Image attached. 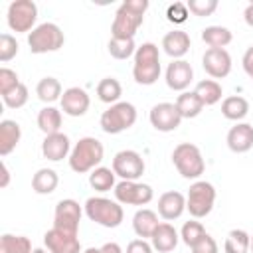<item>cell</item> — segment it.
Returning a JSON list of instances; mask_svg holds the SVG:
<instances>
[{
  "mask_svg": "<svg viewBox=\"0 0 253 253\" xmlns=\"http://www.w3.org/2000/svg\"><path fill=\"white\" fill-rule=\"evenodd\" d=\"M22 138V128L16 121L12 119H4L0 123V154L8 156L20 142Z\"/></svg>",
  "mask_w": 253,
  "mask_h": 253,
  "instance_id": "cell-23",
  "label": "cell"
},
{
  "mask_svg": "<svg viewBox=\"0 0 253 253\" xmlns=\"http://www.w3.org/2000/svg\"><path fill=\"white\" fill-rule=\"evenodd\" d=\"M208 231L204 229V225L200 223V221H196V219H192V221H186L184 225H182V231H180V237H182V241L188 245V247H194L204 235H206Z\"/></svg>",
  "mask_w": 253,
  "mask_h": 253,
  "instance_id": "cell-37",
  "label": "cell"
},
{
  "mask_svg": "<svg viewBox=\"0 0 253 253\" xmlns=\"http://www.w3.org/2000/svg\"><path fill=\"white\" fill-rule=\"evenodd\" d=\"M202 40L204 43H208L210 47H217V49H225V45L231 43L233 36L227 28L223 26H208L202 30Z\"/></svg>",
  "mask_w": 253,
  "mask_h": 253,
  "instance_id": "cell-29",
  "label": "cell"
},
{
  "mask_svg": "<svg viewBox=\"0 0 253 253\" xmlns=\"http://www.w3.org/2000/svg\"><path fill=\"white\" fill-rule=\"evenodd\" d=\"M176 109L182 115V119H194V117H198L202 113L204 103L196 95V91H184L176 99Z\"/></svg>",
  "mask_w": 253,
  "mask_h": 253,
  "instance_id": "cell-26",
  "label": "cell"
},
{
  "mask_svg": "<svg viewBox=\"0 0 253 253\" xmlns=\"http://www.w3.org/2000/svg\"><path fill=\"white\" fill-rule=\"evenodd\" d=\"M134 51H136L134 40H123V38L109 40V53L115 59H128L130 55H134Z\"/></svg>",
  "mask_w": 253,
  "mask_h": 253,
  "instance_id": "cell-36",
  "label": "cell"
},
{
  "mask_svg": "<svg viewBox=\"0 0 253 253\" xmlns=\"http://www.w3.org/2000/svg\"><path fill=\"white\" fill-rule=\"evenodd\" d=\"M121 95H123V87H121L119 79H115V77H105V79L99 81V85H97V97H99L103 103L115 105V103H119Z\"/></svg>",
  "mask_w": 253,
  "mask_h": 253,
  "instance_id": "cell-32",
  "label": "cell"
},
{
  "mask_svg": "<svg viewBox=\"0 0 253 253\" xmlns=\"http://www.w3.org/2000/svg\"><path fill=\"white\" fill-rule=\"evenodd\" d=\"M172 162H174L176 170L182 174V178H186V180H196L206 170L204 156H202L200 148L192 142H180L172 152Z\"/></svg>",
  "mask_w": 253,
  "mask_h": 253,
  "instance_id": "cell-5",
  "label": "cell"
},
{
  "mask_svg": "<svg viewBox=\"0 0 253 253\" xmlns=\"http://www.w3.org/2000/svg\"><path fill=\"white\" fill-rule=\"evenodd\" d=\"M194 91H196V95L202 99L204 107H211V105H215V103L221 99V95H223L221 85H219L215 79H202V81L196 85Z\"/></svg>",
  "mask_w": 253,
  "mask_h": 253,
  "instance_id": "cell-30",
  "label": "cell"
},
{
  "mask_svg": "<svg viewBox=\"0 0 253 253\" xmlns=\"http://www.w3.org/2000/svg\"><path fill=\"white\" fill-rule=\"evenodd\" d=\"M38 126L40 130L47 136V134H55V132H61V111L47 105L43 109H40L38 113Z\"/></svg>",
  "mask_w": 253,
  "mask_h": 253,
  "instance_id": "cell-27",
  "label": "cell"
},
{
  "mask_svg": "<svg viewBox=\"0 0 253 253\" xmlns=\"http://www.w3.org/2000/svg\"><path fill=\"white\" fill-rule=\"evenodd\" d=\"M20 85V79H18V73L10 67H2L0 69V95H8L12 89H16Z\"/></svg>",
  "mask_w": 253,
  "mask_h": 253,
  "instance_id": "cell-41",
  "label": "cell"
},
{
  "mask_svg": "<svg viewBox=\"0 0 253 253\" xmlns=\"http://www.w3.org/2000/svg\"><path fill=\"white\" fill-rule=\"evenodd\" d=\"M158 215H156V211H152V210H148V208H140L136 213H134V217H132V229H134V233L140 237V239H144V237H152V233H154V229L158 227Z\"/></svg>",
  "mask_w": 253,
  "mask_h": 253,
  "instance_id": "cell-24",
  "label": "cell"
},
{
  "mask_svg": "<svg viewBox=\"0 0 253 253\" xmlns=\"http://www.w3.org/2000/svg\"><path fill=\"white\" fill-rule=\"evenodd\" d=\"M225 142H227L231 152H237V154L249 152L253 148V125L237 123L235 126L229 128V132L225 136Z\"/></svg>",
  "mask_w": 253,
  "mask_h": 253,
  "instance_id": "cell-19",
  "label": "cell"
},
{
  "mask_svg": "<svg viewBox=\"0 0 253 253\" xmlns=\"http://www.w3.org/2000/svg\"><path fill=\"white\" fill-rule=\"evenodd\" d=\"M28 97H30L28 87H26L24 83H20L16 89H12L8 95H4L2 101H4V105H6L8 109H20V107H24V105L28 103Z\"/></svg>",
  "mask_w": 253,
  "mask_h": 253,
  "instance_id": "cell-38",
  "label": "cell"
},
{
  "mask_svg": "<svg viewBox=\"0 0 253 253\" xmlns=\"http://www.w3.org/2000/svg\"><path fill=\"white\" fill-rule=\"evenodd\" d=\"M103 156H105V148H103L101 140H97L95 136H83L71 148L69 168L77 174L93 172L103 162Z\"/></svg>",
  "mask_w": 253,
  "mask_h": 253,
  "instance_id": "cell-2",
  "label": "cell"
},
{
  "mask_svg": "<svg viewBox=\"0 0 253 253\" xmlns=\"http://www.w3.org/2000/svg\"><path fill=\"white\" fill-rule=\"evenodd\" d=\"M144 160L136 150H121L113 158V172L123 180H138L144 174Z\"/></svg>",
  "mask_w": 253,
  "mask_h": 253,
  "instance_id": "cell-11",
  "label": "cell"
},
{
  "mask_svg": "<svg viewBox=\"0 0 253 253\" xmlns=\"http://www.w3.org/2000/svg\"><path fill=\"white\" fill-rule=\"evenodd\" d=\"M42 154L51 160V162H59L63 160L67 154H71V144H69V136L63 132H55V134H47L42 142Z\"/></svg>",
  "mask_w": 253,
  "mask_h": 253,
  "instance_id": "cell-20",
  "label": "cell"
},
{
  "mask_svg": "<svg viewBox=\"0 0 253 253\" xmlns=\"http://www.w3.org/2000/svg\"><path fill=\"white\" fill-rule=\"evenodd\" d=\"M134 123H136V109L128 101H119L111 105L99 119V125L107 134H119L123 130H128Z\"/></svg>",
  "mask_w": 253,
  "mask_h": 253,
  "instance_id": "cell-6",
  "label": "cell"
},
{
  "mask_svg": "<svg viewBox=\"0 0 253 253\" xmlns=\"http://www.w3.org/2000/svg\"><path fill=\"white\" fill-rule=\"evenodd\" d=\"M81 206L67 198V200H61L57 202L55 206V211H53V227L57 229H63V231H71V233H77L79 231V221H81Z\"/></svg>",
  "mask_w": 253,
  "mask_h": 253,
  "instance_id": "cell-12",
  "label": "cell"
},
{
  "mask_svg": "<svg viewBox=\"0 0 253 253\" xmlns=\"http://www.w3.org/2000/svg\"><path fill=\"white\" fill-rule=\"evenodd\" d=\"M192 249V253H219L217 251V243H215V239L210 235V233H206L194 247H190Z\"/></svg>",
  "mask_w": 253,
  "mask_h": 253,
  "instance_id": "cell-43",
  "label": "cell"
},
{
  "mask_svg": "<svg viewBox=\"0 0 253 253\" xmlns=\"http://www.w3.org/2000/svg\"><path fill=\"white\" fill-rule=\"evenodd\" d=\"M18 53V42L14 36L10 34H2L0 36V61L8 63L10 59H14Z\"/></svg>",
  "mask_w": 253,
  "mask_h": 253,
  "instance_id": "cell-40",
  "label": "cell"
},
{
  "mask_svg": "<svg viewBox=\"0 0 253 253\" xmlns=\"http://www.w3.org/2000/svg\"><path fill=\"white\" fill-rule=\"evenodd\" d=\"M85 213L91 221L103 225V227H119L125 219V211L123 206L117 200H109V198H101V196H93L85 202Z\"/></svg>",
  "mask_w": 253,
  "mask_h": 253,
  "instance_id": "cell-4",
  "label": "cell"
},
{
  "mask_svg": "<svg viewBox=\"0 0 253 253\" xmlns=\"http://www.w3.org/2000/svg\"><path fill=\"white\" fill-rule=\"evenodd\" d=\"M43 243L49 253H81V243L77 233L63 231L57 227H51L45 231Z\"/></svg>",
  "mask_w": 253,
  "mask_h": 253,
  "instance_id": "cell-14",
  "label": "cell"
},
{
  "mask_svg": "<svg viewBox=\"0 0 253 253\" xmlns=\"http://www.w3.org/2000/svg\"><path fill=\"white\" fill-rule=\"evenodd\" d=\"M184 210H186V196L182 192L170 190L158 198V215L166 221L178 219L184 213Z\"/></svg>",
  "mask_w": 253,
  "mask_h": 253,
  "instance_id": "cell-18",
  "label": "cell"
},
{
  "mask_svg": "<svg viewBox=\"0 0 253 253\" xmlns=\"http://www.w3.org/2000/svg\"><path fill=\"white\" fill-rule=\"evenodd\" d=\"M148 10V0H126L119 6L113 26H111V38H123V40H134V34L144 22V12Z\"/></svg>",
  "mask_w": 253,
  "mask_h": 253,
  "instance_id": "cell-1",
  "label": "cell"
},
{
  "mask_svg": "<svg viewBox=\"0 0 253 253\" xmlns=\"http://www.w3.org/2000/svg\"><path fill=\"white\" fill-rule=\"evenodd\" d=\"M249 249H251V253H253V235H251V245H249Z\"/></svg>",
  "mask_w": 253,
  "mask_h": 253,
  "instance_id": "cell-51",
  "label": "cell"
},
{
  "mask_svg": "<svg viewBox=\"0 0 253 253\" xmlns=\"http://www.w3.org/2000/svg\"><path fill=\"white\" fill-rule=\"evenodd\" d=\"M32 253H47V251H45V249H42V247H38V249H34Z\"/></svg>",
  "mask_w": 253,
  "mask_h": 253,
  "instance_id": "cell-50",
  "label": "cell"
},
{
  "mask_svg": "<svg viewBox=\"0 0 253 253\" xmlns=\"http://www.w3.org/2000/svg\"><path fill=\"white\" fill-rule=\"evenodd\" d=\"M202 67L204 71L213 77V79H223L231 71V55L227 49H217V47H208L204 57H202Z\"/></svg>",
  "mask_w": 253,
  "mask_h": 253,
  "instance_id": "cell-15",
  "label": "cell"
},
{
  "mask_svg": "<svg viewBox=\"0 0 253 253\" xmlns=\"http://www.w3.org/2000/svg\"><path fill=\"white\" fill-rule=\"evenodd\" d=\"M101 253H123V249H121V245H119V243L109 241V243H105V245L101 247Z\"/></svg>",
  "mask_w": 253,
  "mask_h": 253,
  "instance_id": "cell-46",
  "label": "cell"
},
{
  "mask_svg": "<svg viewBox=\"0 0 253 253\" xmlns=\"http://www.w3.org/2000/svg\"><path fill=\"white\" fill-rule=\"evenodd\" d=\"M241 63H243V71H245V73H247V77L253 81V45H249V47L245 49Z\"/></svg>",
  "mask_w": 253,
  "mask_h": 253,
  "instance_id": "cell-45",
  "label": "cell"
},
{
  "mask_svg": "<svg viewBox=\"0 0 253 253\" xmlns=\"http://www.w3.org/2000/svg\"><path fill=\"white\" fill-rule=\"evenodd\" d=\"M83 253H101V249H95V247H89V249H85Z\"/></svg>",
  "mask_w": 253,
  "mask_h": 253,
  "instance_id": "cell-49",
  "label": "cell"
},
{
  "mask_svg": "<svg viewBox=\"0 0 253 253\" xmlns=\"http://www.w3.org/2000/svg\"><path fill=\"white\" fill-rule=\"evenodd\" d=\"M154 198V192L148 184H140L134 180H121L115 186V200L125 206H146Z\"/></svg>",
  "mask_w": 253,
  "mask_h": 253,
  "instance_id": "cell-10",
  "label": "cell"
},
{
  "mask_svg": "<svg viewBox=\"0 0 253 253\" xmlns=\"http://www.w3.org/2000/svg\"><path fill=\"white\" fill-rule=\"evenodd\" d=\"M152 251H154V247L146 239H132L126 245V253H152Z\"/></svg>",
  "mask_w": 253,
  "mask_h": 253,
  "instance_id": "cell-44",
  "label": "cell"
},
{
  "mask_svg": "<svg viewBox=\"0 0 253 253\" xmlns=\"http://www.w3.org/2000/svg\"><path fill=\"white\" fill-rule=\"evenodd\" d=\"M38 20V6L32 0H14L8 6V26L16 34H26L34 30Z\"/></svg>",
  "mask_w": 253,
  "mask_h": 253,
  "instance_id": "cell-9",
  "label": "cell"
},
{
  "mask_svg": "<svg viewBox=\"0 0 253 253\" xmlns=\"http://www.w3.org/2000/svg\"><path fill=\"white\" fill-rule=\"evenodd\" d=\"M192 79H194V69L186 59H174L166 67V85L172 91L184 93L190 87Z\"/></svg>",
  "mask_w": 253,
  "mask_h": 253,
  "instance_id": "cell-16",
  "label": "cell"
},
{
  "mask_svg": "<svg viewBox=\"0 0 253 253\" xmlns=\"http://www.w3.org/2000/svg\"><path fill=\"white\" fill-rule=\"evenodd\" d=\"M63 42H65V36L61 28L51 22H43L28 34V45L32 53L57 51L59 47H63Z\"/></svg>",
  "mask_w": 253,
  "mask_h": 253,
  "instance_id": "cell-7",
  "label": "cell"
},
{
  "mask_svg": "<svg viewBox=\"0 0 253 253\" xmlns=\"http://www.w3.org/2000/svg\"><path fill=\"white\" fill-rule=\"evenodd\" d=\"M178 239H180V235L174 229V225L168 223V221H164V223H158V227L154 229V233L150 237V243H152L154 251H158V253H170V251L176 249Z\"/></svg>",
  "mask_w": 253,
  "mask_h": 253,
  "instance_id": "cell-21",
  "label": "cell"
},
{
  "mask_svg": "<svg viewBox=\"0 0 253 253\" xmlns=\"http://www.w3.org/2000/svg\"><path fill=\"white\" fill-rule=\"evenodd\" d=\"M115 172H113V168H105V166H99V168H95L91 174H89V184H91V188L93 190H97V192H109L111 188H115L117 184H115Z\"/></svg>",
  "mask_w": 253,
  "mask_h": 253,
  "instance_id": "cell-34",
  "label": "cell"
},
{
  "mask_svg": "<svg viewBox=\"0 0 253 253\" xmlns=\"http://www.w3.org/2000/svg\"><path fill=\"white\" fill-rule=\"evenodd\" d=\"M186 6L194 16L204 18V16H211L217 10V0H188Z\"/></svg>",
  "mask_w": 253,
  "mask_h": 253,
  "instance_id": "cell-39",
  "label": "cell"
},
{
  "mask_svg": "<svg viewBox=\"0 0 253 253\" xmlns=\"http://www.w3.org/2000/svg\"><path fill=\"white\" fill-rule=\"evenodd\" d=\"M36 95L43 103H53V101L61 99V95H63L61 93V83L55 77H43L36 85Z\"/></svg>",
  "mask_w": 253,
  "mask_h": 253,
  "instance_id": "cell-31",
  "label": "cell"
},
{
  "mask_svg": "<svg viewBox=\"0 0 253 253\" xmlns=\"http://www.w3.org/2000/svg\"><path fill=\"white\" fill-rule=\"evenodd\" d=\"M32 243L26 235L4 233L0 237V253H32Z\"/></svg>",
  "mask_w": 253,
  "mask_h": 253,
  "instance_id": "cell-33",
  "label": "cell"
},
{
  "mask_svg": "<svg viewBox=\"0 0 253 253\" xmlns=\"http://www.w3.org/2000/svg\"><path fill=\"white\" fill-rule=\"evenodd\" d=\"M59 101H61V111L65 115H69V117H83L87 113L89 105H91L87 91L81 89V87H69V89H65Z\"/></svg>",
  "mask_w": 253,
  "mask_h": 253,
  "instance_id": "cell-17",
  "label": "cell"
},
{
  "mask_svg": "<svg viewBox=\"0 0 253 253\" xmlns=\"http://www.w3.org/2000/svg\"><path fill=\"white\" fill-rule=\"evenodd\" d=\"M150 125L160 132H172L180 126L182 115L176 109V103H158L148 113Z\"/></svg>",
  "mask_w": 253,
  "mask_h": 253,
  "instance_id": "cell-13",
  "label": "cell"
},
{
  "mask_svg": "<svg viewBox=\"0 0 253 253\" xmlns=\"http://www.w3.org/2000/svg\"><path fill=\"white\" fill-rule=\"evenodd\" d=\"M188 16H190V10H188V6L184 2H174L166 10V18L172 24H184L188 20Z\"/></svg>",
  "mask_w": 253,
  "mask_h": 253,
  "instance_id": "cell-42",
  "label": "cell"
},
{
  "mask_svg": "<svg viewBox=\"0 0 253 253\" xmlns=\"http://www.w3.org/2000/svg\"><path fill=\"white\" fill-rule=\"evenodd\" d=\"M247 113H249V103L245 97L231 95V97H225L221 103V115L229 121H241L247 117Z\"/></svg>",
  "mask_w": 253,
  "mask_h": 253,
  "instance_id": "cell-28",
  "label": "cell"
},
{
  "mask_svg": "<svg viewBox=\"0 0 253 253\" xmlns=\"http://www.w3.org/2000/svg\"><path fill=\"white\" fill-rule=\"evenodd\" d=\"M10 184V170L6 166V162H2V180H0V188H6Z\"/></svg>",
  "mask_w": 253,
  "mask_h": 253,
  "instance_id": "cell-48",
  "label": "cell"
},
{
  "mask_svg": "<svg viewBox=\"0 0 253 253\" xmlns=\"http://www.w3.org/2000/svg\"><path fill=\"white\" fill-rule=\"evenodd\" d=\"M215 204V188L206 182V180H198L190 186L188 196H186V210L190 211L192 217L202 219L206 217Z\"/></svg>",
  "mask_w": 253,
  "mask_h": 253,
  "instance_id": "cell-8",
  "label": "cell"
},
{
  "mask_svg": "<svg viewBox=\"0 0 253 253\" xmlns=\"http://www.w3.org/2000/svg\"><path fill=\"white\" fill-rule=\"evenodd\" d=\"M190 36L184 30H172L162 38V47L164 51L174 57V59H182L188 51H190Z\"/></svg>",
  "mask_w": 253,
  "mask_h": 253,
  "instance_id": "cell-22",
  "label": "cell"
},
{
  "mask_svg": "<svg viewBox=\"0 0 253 253\" xmlns=\"http://www.w3.org/2000/svg\"><path fill=\"white\" fill-rule=\"evenodd\" d=\"M251 245V235L245 229H231L225 237V253H247Z\"/></svg>",
  "mask_w": 253,
  "mask_h": 253,
  "instance_id": "cell-35",
  "label": "cell"
},
{
  "mask_svg": "<svg viewBox=\"0 0 253 253\" xmlns=\"http://www.w3.org/2000/svg\"><path fill=\"white\" fill-rule=\"evenodd\" d=\"M59 184V176L55 170L51 168H40L34 176H32V190L36 194H42V196H47L51 194Z\"/></svg>",
  "mask_w": 253,
  "mask_h": 253,
  "instance_id": "cell-25",
  "label": "cell"
},
{
  "mask_svg": "<svg viewBox=\"0 0 253 253\" xmlns=\"http://www.w3.org/2000/svg\"><path fill=\"white\" fill-rule=\"evenodd\" d=\"M132 77L138 85H154L160 77V53L158 45L152 42H144L134 51Z\"/></svg>",
  "mask_w": 253,
  "mask_h": 253,
  "instance_id": "cell-3",
  "label": "cell"
},
{
  "mask_svg": "<svg viewBox=\"0 0 253 253\" xmlns=\"http://www.w3.org/2000/svg\"><path fill=\"white\" fill-rule=\"evenodd\" d=\"M243 20H245V24H247V26H251V28H253V2H249V4H247L245 12H243Z\"/></svg>",
  "mask_w": 253,
  "mask_h": 253,
  "instance_id": "cell-47",
  "label": "cell"
}]
</instances>
